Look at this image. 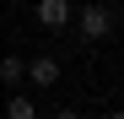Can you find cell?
<instances>
[{"mask_svg": "<svg viewBox=\"0 0 124 119\" xmlns=\"http://www.w3.org/2000/svg\"><path fill=\"white\" fill-rule=\"evenodd\" d=\"M27 81H32V87H54V81H59V60H54V54L27 60Z\"/></svg>", "mask_w": 124, "mask_h": 119, "instance_id": "3957f363", "label": "cell"}, {"mask_svg": "<svg viewBox=\"0 0 124 119\" xmlns=\"http://www.w3.org/2000/svg\"><path fill=\"white\" fill-rule=\"evenodd\" d=\"M102 119H124V114H119V108H113V114H102Z\"/></svg>", "mask_w": 124, "mask_h": 119, "instance_id": "52a82bcc", "label": "cell"}, {"mask_svg": "<svg viewBox=\"0 0 124 119\" xmlns=\"http://www.w3.org/2000/svg\"><path fill=\"white\" fill-rule=\"evenodd\" d=\"M22 76H27V60H16V54H0V81H6V87H16Z\"/></svg>", "mask_w": 124, "mask_h": 119, "instance_id": "277c9868", "label": "cell"}, {"mask_svg": "<svg viewBox=\"0 0 124 119\" xmlns=\"http://www.w3.org/2000/svg\"><path fill=\"white\" fill-rule=\"evenodd\" d=\"M108 33H113V11L108 6H81V38L86 43H102Z\"/></svg>", "mask_w": 124, "mask_h": 119, "instance_id": "6da1fadb", "label": "cell"}, {"mask_svg": "<svg viewBox=\"0 0 124 119\" xmlns=\"http://www.w3.org/2000/svg\"><path fill=\"white\" fill-rule=\"evenodd\" d=\"M54 119H81V108H59V114H54Z\"/></svg>", "mask_w": 124, "mask_h": 119, "instance_id": "8992f818", "label": "cell"}, {"mask_svg": "<svg viewBox=\"0 0 124 119\" xmlns=\"http://www.w3.org/2000/svg\"><path fill=\"white\" fill-rule=\"evenodd\" d=\"M6 119H38V103H32V97H11V103H6Z\"/></svg>", "mask_w": 124, "mask_h": 119, "instance_id": "5b68a950", "label": "cell"}, {"mask_svg": "<svg viewBox=\"0 0 124 119\" xmlns=\"http://www.w3.org/2000/svg\"><path fill=\"white\" fill-rule=\"evenodd\" d=\"M70 16H76V6H70V0H38V27H65L70 22Z\"/></svg>", "mask_w": 124, "mask_h": 119, "instance_id": "7a4b0ae2", "label": "cell"}]
</instances>
